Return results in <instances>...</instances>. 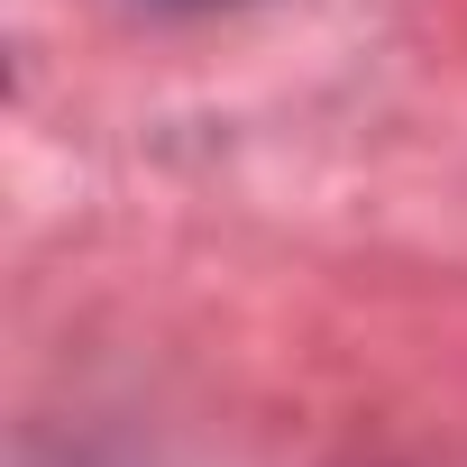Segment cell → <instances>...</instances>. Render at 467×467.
<instances>
[{"label":"cell","mask_w":467,"mask_h":467,"mask_svg":"<svg viewBox=\"0 0 467 467\" xmlns=\"http://www.w3.org/2000/svg\"><path fill=\"white\" fill-rule=\"evenodd\" d=\"M174 10H220V0H174Z\"/></svg>","instance_id":"cell-1"}]
</instances>
